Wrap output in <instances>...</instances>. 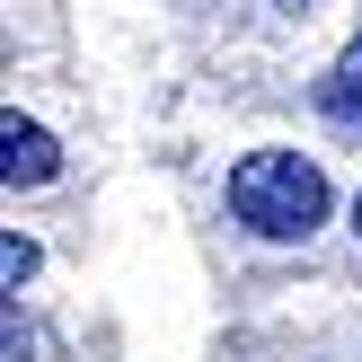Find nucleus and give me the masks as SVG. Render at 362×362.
I'll list each match as a JSON object with an SVG mask.
<instances>
[{
  "instance_id": "7ed1b4c3",
  "label": "nucleus",
  "mask_w": 362,
  "mask_h": 362,
  "mask_svg": "<svg viewBox=\"0 0 362 362\" xmlns=\"http://www.w3.org/2000/svg\"><path fill=\"white\" fill-rule=\"evenodd\" d=\"M318 115H327L336 133H362V35L345 45V62L318 80Z\"/></svg>"
},
{
  "instance_id": "39448f33",
  "label": "nucleus",
  "mask_w": 362,
  "mask_h": 362,
  "mask_svg": "<svg viewBox=\"0 0 362 362\" xmlns=\"http://www.w3.org/2000/svg\"><path fill=\"white\" fill-rule=\"evenodd\" d=\"M9 362H27V327H18V310H9Z\"/></svg>"
},
{
  "instance_id": "20e7f679",
  "label": "nucleus",
  "mask_w": 362,
  "mask_h": 362,
  "mask_svg": "<svg viewBox=\"0 0 362 362\" xmlns=\"http://www.w3.org/2000/svg\"><path fill=\"white\" fill-rule=\"evenodd\" d=\"M35 274V247L27 239H9V247H0V283H9V292H18V283H27Z\"/></svg>"
},
{
  "instance_id": "423d86ee",
  "label": "nucleus",
  "mask_w": 362,
  "mask_h": 362,
  "mask_svg": "<svg viewBox=\"0 0 362 362\" xmlns=\"http://www.w3.org/2000/svg\"><path fill=\"white\" fill-rule=\"evenodd\" d=\"M354 230H362V194H354Z\"/></svg>"
},
{
  "instance_id": "f257e3e1",
  "label": "nucleus",
  "mask_w": 362,
  "mask_h": 362,
  "mask_svg": "<svg viewBox=\"0 0 362 362\" xmlns=\"http://www.w3.org/2000/svg\"><path fill=\"white\" fill-rule=\"evenodd\" d=\"M230 212H239L257 239H310L327 221V177L300 151H257L230 168Z\"/></svg>"
},
{
  "instance_id": "f03ea898",
  "label": "nucleus",
  "mask_w": 362,
  "mask_h": 362,
  "mask_svg": "<svg viewBox=\"0 0 362 362\" xmlns=\"http://www.w3.org/2000/svg\"><path fill=\"white\" fill-rule=\"evenodd\" d=\"M62 168V151H53V133L45 124H0V177H9V186H45V177Z\"/></svg>"
}]
</instances>
